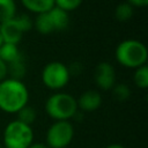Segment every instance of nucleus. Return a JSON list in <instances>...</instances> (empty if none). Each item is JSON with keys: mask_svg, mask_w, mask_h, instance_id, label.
Wrapping results in <instances>:
<instances>
[{"mask_svg": "<svg viewBox=\"0 0 148 148\" xmlns=\"http://www.w3.org/2000/svg\"><path fill=\"white\" fill-rule=\"evenodd\" d=\"M28 89L20 80L7 79L0 82V109L15 113L27 105Z\"/></svg>", "mask_w": 148, "mask_h": 148, "instance_id": "f257e3e1", "label": "nucleus"}, {"mask_svg": "<svg viewBox=\"0 0 148 148\" xmlns=\"http://www.w3.org/2000/svg\"><path fill=\"white\" fill-rule=\"evenodd\" d=\"M23 5L35 13H46L54 7V0H22Z\"/></svg>", "mask_w": 148, "mask_h": 148, "instance_id": "9b49d317", "label": "nucleus"}, {"mask_svg": "<svg viewBox=\"0 0 148 148\" xmlns=\"http://www.w3.org/2000/svg\"><path fill=\"white\" fill-rule=\"evenodd\" d=\"M28 148H49L46 145H44V143H31Z\"/></svg>", "mask_w": 148, "mask_h": 148, "instance_id": "5701e85b", "label": "nucleus"}, {"mask_svg": "<svg viewBox=\"0 0 148 148\" xmlns=\"http://www.w3.org/2000/svg\"><path fill=\"white\" fill-rule=\"evenodd\" d=\"M8 72V67L6 65V62H3L1 59H0V80H3V77L6 76Z\"/></svg>", "mask_w": 148, "mask_h": 148, "instance_id": "412c9836", "label": "nucleus"}, {"mask_svg": "<svg viewBox=\"0 0 148 148\" xmlns=\"http://www.w3.org/2000/svg\"><path fill=\"white\" fill-rule=\"evenodd\" d=\"M20 57H21V54H20L15 44L2 43V45L0 46V59L3 62H9L10 64Z\"/></svg>", "mask_w": 148, "mask_h": 148, "instance_id": "f8f14e48", "label": "nucleus"}, {"mask_svg": "<svg viewBox=\"0 0 148 148\" xmlns=\"http://www.w3.org/2000/svg\"><path fill=\"white\" fill-rule=\"evenodd\" d=\"M81 2L82 0H54V5H57L56 7H59L65 12L75 9L80 6Z\"/></svg>", "mask_w": 148, "mask_h": 148, "instance_id": "aec40b11", "label": "nucleus"}, {"mask_svg": "<svg viewBox=\"0 0 148 148\" xmlns=\"http://www.w3.org/2000/svg\"><path fill=\"white\" fill-rule=\"evenodd\" d=\"M8 71H9L10 74H12V79H14V80H20V77L23 76V74H24V64H23L22 57L17 58V59L14 60L13 62H10Z\"/></svg>", "mask_w": 148, "mask_h": 148, "instance_id": "f3484780", "label": "nucleus"}, {"mask_svg": "<svg viewBox=\"0 0 148 148\" xmlns=\"http://www.w3.org/2000/svg\"><path fill=\"white\" fill-rule=\"evenodd\" d=\"M45 110L47 114L57 121L67 120L76 114L77 103L72 95L59 92L49 97L45 104Z\"/></svg>", "mask_w": 148, "mask_h": 148, "instance_id": "7ed1b4c3", "label": "nucleus"}, {"mask_svg": "<svg viewBox=\"0 0 148 148\" xmlns=\"http://www.w3.org/2000/svg\"><path fill=\"white\" fill-rule=\"evenodd\" d=\"M105 148H125V147L121 146V145H119V143H112V145H109V146L105 147Z\"/></svg>", "mask_w": 148, "mask_h": 148, "instance_id": "b1692460", "label": "nucleus"}, {"mask_svg": "<svg viewBox=\"0 0 148 148\" xmlns=\"http://www.w3.org/2000/svg\"><path fill=\"white\" fill-rule=\"evenodd\" d=\"M14 0H0V24L15 17Z\"/></svg>", "mask_w": 148, "mask_h": 148, "instance_id": "ddd939ff", "label": "nucleus"}, {"mask_svg": "<svg viewBox=\"0 0 148 148\" xmlns=\"http://www.w3.org/2000/svg\"><path fill=\"white\" fill-rule=\"evenodd\" d=\"M32 27V22L29 16L21 15L18 17H14L9 21H6L0 24V36L3 43L17 44L21 40V37L24 31L30 30Z\"/></svg>", "mask_w": 148, "mask_h": 148, "instance_id": "39448f33", "label": "nucleus"}, {"mask_svg": "<svg viewBox=\"0 0 148 148\" xmlns=\"http://www.w3.org/2000/svg\"><path fill=\"white\" fill-rule=\"evenodd\" d=\"M0 148H5V147H0Z\"/></svg>", "mask_w": 148, "mask_h": 148, "instance_id": "a878e982", "label": "nucleus"}, {"mask_svg": "<svg viewBox=\"0 0 148 148\" xmlns=\"http://www.w3.org/2000/svg\"><path fill=\"white\" fill-rule=\"evenodd\" d=\"M128 1L136 6H146L148 3V0H128Z\"/></svg>", "mask_w": 148, "mask_h": 148, "instance_id": "4be33fe9", "label": "nucleus"}, {"mask_svg": "<svg viewBox=\"0 0 148 148\" xmlns=\"http://www.w3.org/2000/svg\"><path fill=\"white\" fill-rule=\"evenodd\" d=\"M130 89L126 84H118L113 88V96L117 101H125L130 97Z\"/></svg>", "mask_w": 148, "mask_h": 148, "instance_id": "6ab92c4d", "label": "nucleus"}, {"mask_svg": "<svg viewBox=\"0 0 148 148\" xmlns=\"http://www.w3.org/2000/svg\"><path fill=\"white\" fill-rule=\"evenodd\" d=\"M2 43H3V42H2V38H1V36H0V46L2 45Z\"/></svg>", "mask_w": 148, "mask_h": 148, "instance_id": "393cba45", "label": "nucleus"}, {"mask_svg": "<svg viewBox=\"0 0 148 148\" xmlns=\"http://www.w3.org/2000/svg\"><path fill=\"white\" fill-rule=\"evenodd\" d=\"M114 69L109 62H101L95 68V81L102 89H110L114 84Z\"/></svg>", "mask_w": 148, "mask_h": 148, "instance_id": "6e6552de", "label": "nucleus"}, {"mask_svg": "<svg viewBox=\"0 0 148 148\" xmlns=\"http://www.w3.org/2000/svg\"><path fill=\"white\" fill-rule=\"evenodd\" d=\"M34 140V133L29 125L18 120L10 121L3 132L5 148H28Z\"/></svg>", "mask_w": 148, "mask_h": 148, "instance_id": "20e7f679", "label": "nucleus"}, {"mask_svg": "<svg viewBox=\"0 0 148 148\" xmlns=\"http://www.w3.org/2000/svg\"><path fill=\"white\" fill-rule=\"evenodd\" d=\"M133 15V8L130 3H120L116 8V17L119 21H127Z\"/></svg>", "mask_w": 148, "mask_h": 148, "instance_id": "a211bd4d", "label": "nucleus"}, {"mask_svg": "<svg viewBox=\"0 0 148 148\" xmlns=\"http://www.w3.org/2000/svg\"><path fill=\"white\" fill-rule=\"evenodd\" d=\"M74 136L73 125L68 120H58L49 128L46 133V142L49 148H65Z\"/></svg>", "mask_w": 148, "mask_h": 148, "instance_id": "423d86ee", "label": "nucleus"}, {"mask_svg": "<svg viewBox=\"0 0 148 148\" xmlns=\"http://www.w3.org/2000/svg\"><path fill=\"white\" fill-rule=\"evenodd\" d=\"M134 82L140 88H147L148 87V68L146 65H142L138 67L134 74Z\"/></svg>", "mask_w": 148, "mask_h": 148, "instance_id": "dca6fc26", "label": "nucleus"}, {"mask_svg": "<svg viewBox=\"0 0 148 148\" xmlns=\"http://www.w3.org/2000/svg\"><path fill=\"white\" fill-rule=\"evenodd\" d=\"M42 80L46 87L51 89H60L67 84L69 80V71L64 64L53 61L44 67Z\"/></svg>", "mask_w": 148, "mask_h": 148, "instance_id": "0eeeda50", "label": "nucleus"}, {"mask_svg": "<svg viewBox=\"0 0 148 148\" xmlns=\"http://www.w3.org/2000/svg\"><path fill=\"white\" fill-rule=\"evenodd\" d=\"M35 24H36L37 30L39 32H42V34H50V32L54 31L52 22L50 20V16H49L47 12L46 13H40L37 16V18H36Z\"/></svg>", "mask_w": 148, "mask_h": 148, "instance_id": "4468645a", "label": "nucleus"}, {"mask_svg": "<svg viewBox=\"0 0 148 148\" xmlns=\"http://www.w3.org/2000/svg\"><path fill=\"white\" fill-rule=\"evenodd\" d=\"M76 103H77V108H80L81 110L94 111L99 108V105L102 103V97H101L99 92H97L95 90H88L80 96V98H79V101H76Z\"/></svg>", "mask_w": 148, "mask_h": 148, "instance_id": "1a4fd4ad", "label": "nucleus"}, {"mask_svg": "<svg viewBox=\"0 0 148 148\" xmlns=\"http://www.w3.org/2000/svg\"><path fill=\"white\" fill-rule=\"evenodd\" d=\"M54 30H62L68 25V14L59 7H53L47 12Z\"/></svg>", "mask_w": 148, "mask_h": 148, "instance_id": "9d476101", "label": "nucleus"}, {"mask_svg": "<svg viewBox=\"0 0 148 148\" xmlns=\"http://www.w3.org/2000/svg\"><path fill=\"white\" fill-rule=\"evenodd\" d=\"M147 49L139 40L127 39L121 42L116 50L117 60L126 67H140L147 61Z\"/></svg>", "mask_w": 148, "mask_h": 148, "instance_id": "f03ea898", "label": "nucleus"}, {"mask_svg": "<svg viewBox=\"0 0 148 148\" xmlns=\"http://www.w3.org/2000/svg\"><path fill=\"white\" fill-rule=\"evenodd\" d=\"M16 113H17V119L16 120H18V121H21V123H23L25 125H29V126L36 119V111H35V109L31 108V106H28V105L23 106Z\"/></svg>", "mask_w": 148, "mask_h": 148, "instance_id": "2eb2a0df", "label": "nucleus"}]
</instances>
